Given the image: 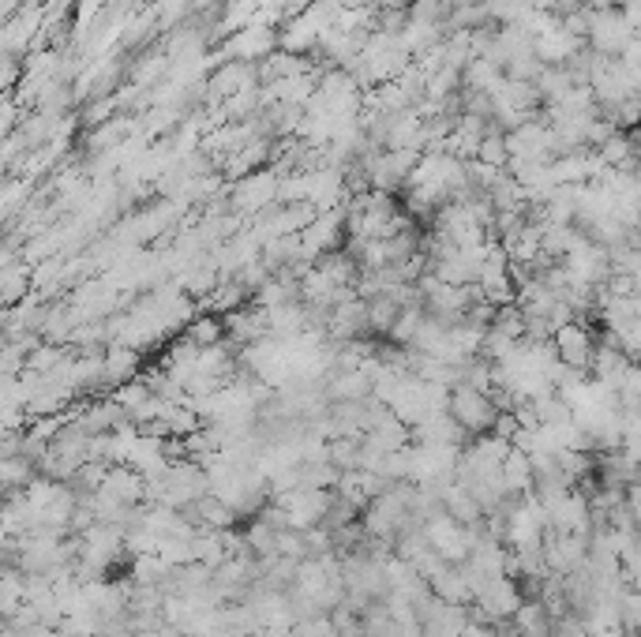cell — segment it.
Segmentation results:
<instances>
[{
  "label": "cell",
  "instance_id": "1",
  "mask_svg": "<svg viewBox=\"0 0 641 637\" xmlns=\"http://www.w3.org/2000/svg\"><path fill=\"white\" fill-rule=\"evenodd\" d=\"M450 416H454V424L465 431V435H488L495 424V401L488 390H480L473 383H454L447 394V405H443Z\"/></svg>",
  "mask_w": 641,
  "mask_h": 637
},
{
  "label": "cell",
  "instance_id": "2",
  "mask_svg": "<svg viewBox=\"0 0 641 637\" xmlns=\"http://www.w3.org/2000/svg\"><path fill=\"white\" fill-rule=\"evenodd\" d=\"M330 637H338V634H330Z\"/></svg>",
  "mask_w": 641,
  "mask_h": 637
}]
</instances>
